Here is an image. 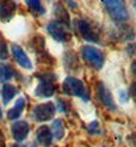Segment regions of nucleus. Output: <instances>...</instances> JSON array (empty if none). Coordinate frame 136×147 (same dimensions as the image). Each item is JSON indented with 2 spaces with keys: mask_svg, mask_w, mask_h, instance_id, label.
Masks as SVG:
<instances>
[{
  "mask_svg": "<svg viewBox=\"0 0 136 147\" xmlns=\"http://www.w3.org/2000/svg\"><path fill=\"white\" fill-rule=\"evenodd\" d=\"M40 78V83L35 89V96L41 98H49L55 93L54 82L56 77L53 73H44V74L37 76Z\"/></svg>",
  "mask_w": 136,
  "mask_h": 147,
  "instance_id": "obj_1",
  "label": "nucleus"
},
{
  "mask_svg": "<svg viewBox=\"0 0 136 147\" xmlns=\"http://www.w3.org/2000/svg\"><path fill=\"white\" fill-rule=\"evenodd\" d=\"M81 55L86 63H88L92 68L100 69L104 66L105 56L103 51L93 46H85L81 49Z\"/></svg>",
  "mask_w": 136,
  "mask_h": 147,
  "instance_id": "obj_2",
  "label": "nucleus"
},
{
  "mask_svg": "<svg viewBox=\"0 0 136 147\" xmlns=\"http://www.w3.org/2000/svg\"><path fill=\"white\" fill-rule=\"evenodd\" d=\"M103 5L111 19L116 22H124L129 18V12L123 1L121 0H104Z\"/></svg>",
  "mask_w": 136,
  "mask_h": 147,
  "instance_id": "obj_3",
  "label": "nucleus"
},
{
  "mask_svg": "<svg viewBox=\"0 0 136 147\" xmlns=\"http://www.w3.org/2000/svg\"><path fill=\"white\" fill-rule=\"evenodd\" d=\"M62 90L68 96L81 97L85 100H87L90 98V94L85 92V85L82 84V82L74 77H67L64 79V82L62 84Z\"/></svg>",
  "mask_w": 136,
  "mask_h": 147,
  "instance_id": "obj_4",
  "label": "nucleus"
},
{
  "mask_svg": "<svg viewBox=\"0 0 136 147\" xmlns=\"http://www.w3.org/2000/svg\"><path fill=\"white\" fill-rule=\"evenodd\" d=\"M47 30L50 34V36L57 42L66 43V42H69L70 38H72V35L68 30V25L61 23V22H59V20L48 23Z\"/></svg>",
  "mask_w": 136,
  "mask_h": 147,
  "instance_id": "obj_5",
  "label": "nucleus"
},
{
  "mask_svg": "<svg viewBox=\"0 0 136 147\" xmlns=\"http://www.w3.org/2000/svg\"><path fill=\"white\" fill-rule=\"evenodd\" d=\"M74 23H75L78 32L80 34V36L85 41L93 42V43H97L99 41V36L96 32L94 28L91 25L90 22L85 20V19H76Z\"/></svg>",
  "mask_w": 136,
  "mask_h": 147,
  "instance_id": "obj_6",
  "label": "nucleus"
},
{
  "mask_svg": "<svg viewBox=\"0 0 136 147\" xmlns=\"http://www.w3.org/2000/svg\"><path fill=\"white\" fill-rule=\"evenodd\" d=\"M55 115V105L52 102L37 104L33 109V117L38 122H46L53 119Z\"/></svg>",
  "mask_w": 136,
  "mask_h": 147,
  "instance_id": "obj_7",
  "label": "nucleus"
},
{
  "mask_svg": "<svg viewBox=\"0 0 136 147\" xmlns=\"http://www.w3.org/2000/svg\"><path fill=\"white\" fill-rule=\"evenodd\" d=\"M97 96L99 98V100L103 103V105L106 107L107 109L112 110V111H115V110L117 109L116 104H115V100L112 98V94L110 92V90L107 89V87L103 84V83H99L97 85Z\"/></svg>",
  "mask_w": 136,
  "mask_h": 147,
  "instance_id": "obj_8",
  "label": "nucleus"
},
{
  "mask_svg": "<svg viewBox=\"0 0 136 147\" xmlns=\"http://www.w3.org/2000/svg\"><path fill=\"white\" fill-rule=\"evenodd\" d=\"M29 131H30V126L25 121H16L11 126L12 136L17 142L24 141L26 136L29 135Z\"/></svg>",
  "mask_w": 136,
  "mask_h": 147,
  "instance_id": "obj_9",
  "label": "nucleus"
},
{
  "mask_svg": "<svg viewBox=\"0 0 136 147\" xmlns=\"http://www.w3.org/2000/svg\"><path fill=\"white\" fill-rule=\"evenodd\" d=\"M11 50H12V55L14 57V60L18 62L20 67H23L24 69H32V62L26 55L25 51L21 49V47H19L18 45H12Z\"/></svg>",
  "mask_w": 136,
  "mask_h": 147,
  "instance_id": "obj_10",
  "label": "nucleus"
},
{
  "mask_svg": "<svg viewBox=\"0 0 136 147\" xmlns=\"http://www.w3.org/2000/svg\"><path fill=\"white\" fill-rule=\"evenodd\" d=\"M17 10V4L14 1H1L0 3V20L9 22L12 19Z\"/></svg>",
  "mask_w": 136,
  "mask_h": 147,
  "instance_id": "obj_11",
  "label": "nucleus"
},
{
  "mask_svg": "<svg viewBox=\"0 0 136 147\" xmlns=\"http://www.w3.org/2000/svg\"><path fill=\"white\" fill-rule=\"evenodd\" d=\"M36 139L41 146L43 147H49L52 145V140H53V134L52 130L48 126H41L37 129V133H36Z\"/></svg>",
  "mask_w": 136,
  "mask_h": 147,
  "instance_id": "obj_12",
  "label": "nucleus"
},
{
  "mask_svg": "<svg viewBox=\"0 0 136 147\" xmlns=\"http://www.w3.org/2000/svg\"><path fill=\"white\" fill-rule=\"evenodd\" d=\"M24 108H25V99L23 97H19L16 103H14L13 108H11L7 113V119L9 120H17L18 117L21 115V113L24 111Z\"/></svg>",
  "mask_w": 136,
  "mask_h": 147,
  "instance_id": "obj_13",
  "label": "nucleus"
},
{
  "mask_svg": "<svg viewBox=\"0 0 136 147\" xmlns=\"http://www.w3.org/2000/svg\"><path fill=\"white\" fill-rule=\"evenodd\" d=\"M18 92L17 87L13 86L11 84H4L1 87V98H3V103L6 105L9 104L10 100H12V98L16 96Z\"/></svg>",
  "mask_w": 136,
  "mask_h": 147,
  "instance_id": "obj_14",
  "label": "nucleus"
},
{
  "mask_svg": "<svg viewBox=\"0 0 136 147\" xmlns=\"http://www.w3.org/2000/svg\"><path fill=\"white\" fill-rule=\"evenodd\" d=\"M52 134H54L55 139L57 140H61V139L64 136V124L62 120H55L52 124Z\"/></svg>",
  "mask_w": 136,
  "mask_h": 147,
  "instance_id": "obj_15",
  "label": "nucleus"
},
{
  "mask_svg": "<svg viewBox=\"0 0 136 147\" xmlns=\"http://www.w3.org/2000/svg\"><path fill=\"white\" fill-rule=\"evenodd\" d=\"M26 5L29 6L30 11L35 13V16H41V14H44L46 13L44 6H43L40 1H37V0H27Z\"/></svg>",
  "mask_w": 136,
  "mask_h": 147,
  "instance_id": "obj_16",
  "label": "nucleus"
},
{
  "mask_svg": "<svg viewBox=\"0 0 136 147\" xmlns=\"http://www.w3.org/2000/svg\"><path fill=\"white\" fill-rule=\"evenodd\" d=\"M13 69L9 65L0 63V82H9L13 78Z\"/></svg>",
  "mask_w": 136,
  "mask_h": 147,
  "instance_id": "obj_17",
  "label": "nucleus"
},
{
  "mask_svg": "<svg viewBox=\"0 0 136 147\" xmlns=\"http://www.w3.org/2000/svg\"><path fill=\"white\" fill-rule=\"evenodd\" d=\"M55 16L57 18H60L59 22L68 25V23H69V16H68L67 11L64 10L61 5H59V4H56V7H55Z\"/></svg>",
  "mask_w": 136,
  "mask_h": 147,
  "instance_id": "obj_18",
  "label": "nucleus"
},
{
  "mask_svg": "<svg viewBox=\"0 0 136 147\" xmlns=\"http://www.w3.org/2000/svg\"><path fill=\"white\" fill-rule=\"evenodd\" d=\"M6 59H9V49L5 40L0 35V60H6Z\"/></svg>",
  "mask_w": 136,
  "mask_h": 147,
  "instance_id": "obj_19",
  "label": "nucleus"
},
{
  "mask_svg": "<svg viewBox=\"0 0 136 147\" xmlns=\"http://www.w3.org/2000/svg\"><path fill=\"white\" fill-rule=\"evenodd\" d=\"M87 130H88V133H90V134H98V133H100L98 121H93V122H91V123L88 124V127H87Z\"/></svg>",
  "mask_w": 136,
  "mask_h": 147,
  "instance_id": "obj_20",
  "label": "nucleus"
},
{
  "mask_svg": "<svg viewBox=\"0 0 136 147\" xmlns=\"http://www.w3.org/2000/svg\"><path fill=\"white\" fill-rule=\"evenodd\" d=\"M118 99L121 103H127L129 100V92L127 90H119L118 91Z\"/></svg>",
  "mask_w": 136,
  "mask_h": 147,
  "instance_id": "obj_21",
  "label": "nucleus"
},
{
  "mask_svg": "<svg viewBox=\"0 0 136 147\" xmlns=\"http://www.w3.org/2000/svg\"><path fill=\"white\" fill-rule=\"evenodd\" d=\"M59 110L61 113H66L67 108H66V102H63L62 99H59Z\"/></svg>",
  "mask_w": 136,
  "mask_h": 147,
  "instance_id": "obj_22",
  "label": "nucleus"
},
{
  "mask_svg": "<svg viewBox=\"0 0 136 147\" xmlns=\"http://www.w3.org/2000/svg\"><path fill=\"white\" fill-rule=\"evenodd\" d=\"M68 5L69 6H73L72 9H75V7H76V3H74V1H68Z\"/></svg>",
  "mask_w": 136,
  "mask_h": 147,
  "instance_id": "obj_23",
  "label": "nucleus"
},
{
  "mask_svg": "<svg viewBox=\"0 0 136 147\" xmlns=\"http://www.w3.org/2000/svg\"><path fill=\"white\" fill-rule=\"evenodd\" d=\"M11 147H25V146H20V145H12Z\"/></svg>",
  "mask_w": 136,
  "mask_h": 147,
  "instance_id": "obj_24",
  "label": "nucleus"
},
{
  "mask_svg": "<svg viewBox=\"0 0 136 147\" xmlns=\"http://www.w3.org/2000/svg\"><path fill=\"white\" fill-rule=\"evenodd\" d=\"M1 115H3V113H1V109H0V119H1Z\"/></svg>",
  "mask_w": 136,
  "mask_h": 147,
  "instance_id": "obj_25",
  "label": "nucleus"
},
{
  "mask_svg": "<svg viewBox=\"0 0 136 147\" xmlns=\"http://www.w3.org/2000/svg\"><path fill=\"white\" fill-rule=\"evenodd\" d=\"M1 140H3V135H1V134H0V141H1Z\"/></svg>",
  "mask_w": 136,
  "mask_h": 147,
  "instance_id": "obj_26",
  "label": "nucleus"
}]
</instances>
